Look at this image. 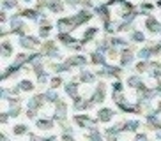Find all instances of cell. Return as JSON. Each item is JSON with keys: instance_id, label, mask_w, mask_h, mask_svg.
Returning <instances> with one entry per match:
<instances>
[{"instance_id": "obj_14", "label": "cell", "mask_w": 161, "mask_h": 141, "mask_svg": "<svg viewBox=\"0 0 161 141\" xmlns=\"http://www.w3.org/2000/svg\"><path fill=\"white\" fill-rule=\"evenodd\" d=\"M18 85L21 86V90H23V92H32V90L36 88V85H34L30 80H23V81H19Z\"/></svg>"}, {"instance_id": "obj_30", "label": "cell", "mask_w": 161, "mask_h": 141, "mask_svg": "<svg viewBox=\"0 0 161 141\" xmlns=\"http://www.w3.org/2000/svg\"><path fill=\"white\" fill-rule=\"evenodd\" d=\"M112 92H124V85L120 83V81H115V83L112 85Z\"/></svg>"}, {"instance_id": "obj_19", "label": "cell", "mask_w": 161, "mask_h": 141, "mask_svg": "<svg viewBox=\"0 0 161 141\" xmlns=\"http://www.w3.org/2000/svg\"><path fill=\"white\" fill-rule=\"evenodd\" d=\"M108 76L110 78H120L122 76V69L120 67H108Z\"/></svg>"}, {"instance_id": "obj_7", "label": "cell", "mask_w": 161, "mask_h": 141, "mask_svg": "<svg viewBox=\"0 0 161 141\" xmlns=\"http://www.w3.org/2000/svg\"><path fill=\"white\" fill-rule=\"evenodd\" d=\"M64 90H66V94L69 95L71 99H75L76 95H78V85L75 83V81H69V83L64 85Z\"/></svg>"}, {"instance_id": "obj_31", "label": "cell", "mask_w": 161, "mask_h": 141, "mask_svg": "<svg viewBox=\"0 0 161 141\" xmlns=\"http://www.w3.org/2000/svg\"><path fill=\"white\" fill-rule=\"evenodd\" d=\"M149 67H151V64H147V62H140V64L136 65V70H138V72H145Z\"/></svg>"}, {"instance_id": "obj_42", "label": "cell", "mask_w": 161, "mask_h": 141, "mask_svg": "<svg viewBox=\"0 0 161 141\" xmlns=\"http://www.w3.org/2000/svg\"><path fill=\"white\" fill-rule=\"evenodd\" d=\"M159 109H161V102H159Z\"/></svg>"}, {"instance_id": "obj_23", "label": "cell", "mask_w": 161, "mask_h": 141, "mask_svg": "<svg viewBox=\"0 0 161 141\" xmlns=\"http://www.w3.org/2000/svg\"><path fill=\"white\" fill-rule=\"evenodd\" d=\"M60 85H62V78H60V76H55V78H52V80H50V86H52V88L57 90Z\"/></svg>"}, {"instance_id": "obj_2", "label": "cell", "mask_w": 161, "mask_h": 141, "mask_svg": "<svg viewBox=\"0 0 161 141\" xmlns=\"http://www.w3.org/2000/svg\"><path fill=\"white\" fill-rule=\"evenodd\" d=\"M114 117H115V111L112 108H101L99 111H97V117L96 118H97L101 123H108Z\"/></svg>"}, {"instance_id": "obj_3", "label": "cell", "mask_w": 161, "mask_h": 141, "mask_svg": "<svg viewBox=\"0 0 161 141\" xmlns=\"http://www.w3.org/2000/svg\"><path fill=\"white\" fill-rule=\"evenodd\" d=\"M44 102H46V97H44V94H37V95H34L32 99H29V108H34V109H43Z\"/></svg>"}, {"instance_id": "obj_11", "label": "cell", "mask_w": 161, "mask_h": 141, "mask_svg": "<svg viewBox=\"0 0 161 141\" xmlns=\"http://www.w3.org/2000/svg\"><path fill=\"white\" fill-rule=\"evenodd\" d=\"M13 134L14 136H25V134H29V127L25 125V123H16L13 127Z\"/></svg>"}, {"instance_id": "obj_15", "label": "cell", "mask_w": 161, "mask_h": 141, "mask_svg": "<svg viewBox=\"0 0 161 141\" xmlns=\"http://www.w3.org/2000/svg\"><path fill=\"white\" fill-rule=\"evenodd\" d=\"M140 85H142V81H140V78H138L136 74L129 76V78H128V86H129V88H138Z\"/></svg>"}, {"instance_id": "obj_41", "label": "cell", "mask_w": 161, "mask_h": 141, "mask_svg": "<svg viewBox=\"0 0 161 141\" xmlns=\"http://www.w3.org/2000/svg\"><path fill=\"white\" fill-rule=\"evenodd\" d=\"M2 141H9V138L5 136V134H2Z\"/></svg>"}, {"instance_id": "obj_16", "label": "cell", "mask_w": 161, "mask_h": 141, "mask_svg": "<svg viewBox=\"0 0 161 141\" xmlns=\"http://www.w3.org/2000/svg\"><path fill=\"white\" fill-rule=\"evenodd\" d=\"M85 56H80V55H78V56H75V58H69V60H67V64H69V65H85Z\"/></svg>"}, {"instance_id": "obj_12", "label": "cell", "mask_w": 161, "mask_h": 141, "mask_svg": "<svg viewBox=\"0 0 161 141\" xmlns=\"http://www.w3.org/2000/svg\"><path fill=\"white\" fill-rule=\"evenodd\" d=\"M55 113L57 115H67V102L66 101H58L57 104H55Z\"/></svg>"}, {"instance_id": "obj_17", "label": "cell", "mask_w": 161, "mask_h": 141, "mask_svg": "<svg viewBox=\"0 0 161 141\" xmlns=\"http://www.w3.org/2000/svg\"><path fill=\"white\" fill-rule=\"evenodd\" d=\"M92 64H96V65H104V56L99 51L92 53Z\"/></svg>"}, {"instance_id": "obj_4", "label": "cell", "mask_w": 161, "mask_h": 141, "mask_svg": "<svg viewBox=\"0 0 161 141\" xmlns=\"http://www.w3.org/2000/svg\"><path fill=\"white\" fill-rule=\"evenodd\" d=\"M36 127L39 131H52L55 127V120L53 118H37L36 120Z\"/></svg>"}, {"instance_id": "obj_40", "label": "cell", "mask_w": 161, "mask_h": 141, "mask_svg": "<svg viewBox=\"0 0 161 141\" xmlns=\"http://www.w3.org/2000/svg\"><path fill=\"white\" fill-rule=\"evenodd\" d=\"M156 139L161 141V129H159V131H156Z\"/></svg>"}, {"instance_id": "obj_32", "label": "cell", "mask_w": 161, "mask_h": 141, "mask_svg": "<svg viewBox=\"0 0 161 141\" xmlns=\"http://www.w3.org/2000/svg\"><path fill=\"white\" fill-rule=\"evenodd\" d=\"M29 139H30V141H44V138H39L37 134H34V132H29Z\"/></svg>"}, {"instance_id": "obj_5", "label": "cell", "mask_w": 161, "mask_h": 141, "mask_svg": "<svg viewBox=\"0 0 161 141\" xmlns=\"http://www.w3.org/2000/svg\"><path fill=\"white\" fill-rule=\"evenodd\" d=\"M73 109L75 111H83V109H89V101L81 97V95H76L73 99Z\"/></svg>"}, {"instance_id": "obj_10", "label": "cell", "mask_w": 161, "mask_h": 141, "mask_svg": "<svg viewBox=\"0 0 161 141\" xmlns=\"http://www.w3.org/2000/svg\"><path fill=\"white\" fill-rule=\"evenodd\" d=\"M94 80H96V76L90 72V70H81L80 72V81H83V83H87V85H90V83H94Z\"/></svg>"}, {"instance_id": "obj_26", "label": "cell", "mask_w": 161, "mask_h": 141, "mask_svg": "<svg viewBox=\"0 0 161 141\" xmlns=\"http://www.w3.org/2000/svg\"><path fill=\"white\" fill-rule=\"evenodd\" d=\"M25 115H27V118H29V120H34V118L37 117V109L29 108V106H27V113H25Z\"/></svg>"}, {"instance_id": "obj_36", "label": "cell", "mask_w": 161, "mask_h": 141, "mask_svg": "<svg viewBox=\"0 0 161 141\" xmlns=\"http://www.w3.org/2000/svg\"><path fill=\"white\" fill-rule=\"evenodd\" d=\"M60 139L62 141H75V136H73V134H62Z\"/></svg>"}, {"instance_id": "obj_27", "label": "cell", "mask_w": 161, "mask_h": 141, "mask_svg": "<svg viewBox=\"0 0 161 141\" xmlns=\"http://www.w3.org/2000/svg\"><path fill=\"white\" fill-rule=\"evenodd\" d=\"M147 27H151L149 28L151 32H158V30H159V25H158L154 19H149V21H147Z\"/></svg>"}, {"instance_id": "obj_22", "label": "cell", "mask_w": 161, "mask_h": 141, "mask_svg": "<svg viewBox=\"0 0 161 141\" xmlns=\"http://www.w3.org/2000/svg\"><path fill=\"white\" fill-rule=\"evenodd\" d=\"M32 69H34V72H36L37 76H41V74L44 72V67H43V64H41V60H37V62H36V64L32 65Z\"/></svg>"}, {"instance_id": "obj_13", "label": "cell", "mask_w": 161, "mask_h": 141, "mask_svg": "<svg viewBox=\"0 0 161 141\" xmlns=\"http://www.w3.org/2000/svg\"><path fill=\"white\" fill-rule=\"evenodd\" d=\"M131 62H133V55H131V51H124V53H122V56H120V64H122V67L131 65Z\"/></svg>"}, {"instance_id": "obj_35", "label": "cell", "mask_w": 161, "mask_h": 141, "mask_svg": "<svg viewBox=\"0 0 161 141\" xmlns=\"http://www.w3.org/2000/svg\"><path fill=\"white\" fill-rule=\"evenodd\" d=\"M135 141H149V138H147V134H136Z\"/></svg>"}, {"instance_id": "obj_6", "label": "cell", "mask_w": 161, "mask_h": 141, "mask_svg": "<svg viewBox=\"0 0 161 141\" xmlns=\"http://www.w3.org/2000/svg\"><path fill=\"white\" fill-rule=\"evenodd\" d=\"M87 141H103V134H101L99 127H94L87 132Z\"/></svg>"}, {"instance_id": "obj_8", "label": "cell", "mask_w": 161, "mask_h": 141, "mask_svg": "<svg viewBox=\"0 0 161 141\" xmlns=\"http://www.w3.org/2000/svg\"><path fill=\"white\" fill-rule=\"evenodd\" d=\"M44 97H46V102H52V104H57L58 101H60L58 94L55 92V88H52V86H50V90L44 92Z\"/></svg>"}, {"instance_id": "obj_25", "label": "cell", "mask_w": 161, "mask_h": 141, "mask_svg": "<svg viewBox=\"0 0 161 141\" xmlns=\"http://www.w3.org/2000/svg\"><path fill=\"white\" fill-rule=\"evenodd\" d=\"M2 51H4V56L7 58V56H11V53H13V48H11V44L7 41L4 42V46H2Z\"/></svg>"}, {"instance_id": "obj_24", "label": "cell", "mask_w": 161, "mask_h": 141, "mask_svg": "<svg viewBox=\"0 0 161 141\" xmlns=\"http://www.w3.org/2000/svg\"><path fill=\"white\" fill-rule=\"evenodd\" d=\"M138 55H140V58L147 60V58L152 55V48H143V50H140V53H138Z\"/></svg>"}, {"instance_id": "obj_39", "label": "cell", "mask_w": 161, "mask_h": 141, "mask_svg": "<svg viewBox=\"0 0 161 141\" xmlns=\"http://www.w3.org/2000/svg\"><path fill=\"white\" fill-rule=\"evenodd\" d=\"M44 141H57V136H50V138H44Z\"/></svg>"}, {"instance_id": "obj_38", "label": "cell", "mask_w": 161, "mask_h": 141, "mask_svg": "<svg viewBox=\"0 0 161 141\" xmlns=\"http://www.w3.org/2000/svg\"><path fill=\"white\" fill-rule=\"evenodd\" d=\"M154 90H156V95H159V97H161V83L156 85V88H154Z\"/></svg>"}, {"instance_id": "obj_37", "label": "cell", "mask_w": 161, "mask_h": 141, "mask_svg": "<svg viewBox=\"0 0 161 141\" xmlns=\"http://www.w3.org/2000/svg\"><path fill=\"white\" fill-rule=\"evenodd\" d=\"M133 39H135V41H143V35L140 32H135L133 34Z\"/></svg>"}, {"instance_id": "obj_1", "label": "cell", "mask_w": 161, "mask_h": 141, "mask_svg": "<svg viewBox=\"0 0 161 141\" xmlns=\"http://www.w3.org/2000/svg\"><path fill=\"white\" fill-rule=\"evenodd\" d=\"M106 99V85L101 81L99 85H96L94 92H92V95H90L89 99V108H94L96 104H101Z\"/></svg>"}, {"instance_id": "obj_34", "label": "cell", "mask_w": 161, "mask_h": 141, "mask_svg": "<svg viewBox=\"0 0 161 141\" xmlns=\"http://www.w3.org/2000/svg\"><path fill=\"white\" fill-rule=\"evenodd\" d=\"M25 60H27V56L25 55H16V64H18V65H21Z\"/></svg>"}, {"instance_id": "obj_9", "label": "cell", "mask_w": 161, "mask_h": 141, "mask_svg": "<svg viewBox=\"0 0 161 141\" xmlns=\"http://www.w3.org/2000/svg\"><path fill=\"white\" fill-rule=\"evenodd\" d=\"M138 127H140L138 120H126L124 122V132H136Z\"/></svg>"}, {"instance_id": "obj_20", "label": "cell", "mask_w": 161, "mask_h": 141, "mask_svg": "<svg viewBox=\"0 0 161 141\" xmlns=\"http://www.w3.org/2000/svg\"><path fill=\"white\" fill-rule=\"evenodd\" d=\"M7 113H9V115H11L13 118L19 117V113H21V104H14V106H11Z\"/></svg>"}, {"instance_id": "obj_33", "label": "cell", "mask_w": 161, "mask_h": 141, "mask_svg": "<svg viewBox=\"0 0 161 141\" xmlns=\"http://www.w3.org/2000/svg\"><path fill=\"white\" fill-rule=\"evenodd\" d=\"M9 117H11L9 113H2V115H0V122H2V123L5 125V123L9 122Z\"/></svg>"}, {"instance_id": "obj_28", "label": "cell", "mask_w": 161, "mask_h": 141, "mask_svg": "<svg viewBox=\"0 0 161 141\" xmlns=\"http://www.w3.org/2000/svg\"><path fill=\"white\" fill-rule=\"evenodd\" d=\"M62 127V134H75V129H73L69 123H64V125H60Z\"/></svg>"}, {"instance_id": "obj_29", "label": "cell", "mask_w": 161, "mask_h": 141, "mask_svg": "<svg viewBox=\"0 0 161 141\" xmlns=\"http://www.w3.org/2000/svg\"><path fill=\"white\" fill-rule=\"evenodd\" d=\"M48 81H50V76H48L46 72H43L41 76H37V83L39 85H46Z\"/></svg>"}, {"instance_id": "obj_18", "label": "cell", "mask_w": 161, "mask_h": 141, "mask_svg": "<svg viewBox=\"0 0 161 141\" xmlns=\"http://www.w3.org/2000/svg\"><path fill=\"white\" fill-rule=\"evenodd\" d=\"M36 44H37V41H36L34 37H25V39H21V46H23V48H30V50H32Z\"/></svg>"}, {"instance_id": "obj_21", "label": "cell", "mask_w": 161, "mask_h": 141, "mask_svg": "<svg viewBox=\"0 0 161 141\" xmlns=\"http://www.w3.org/2000/svg\"><path fill=\"white\" fill-rule=\"evenodd\" d=\"M112 101H114L115 104L124 102V92H112Z\"/></svg>"}]
</instances>
